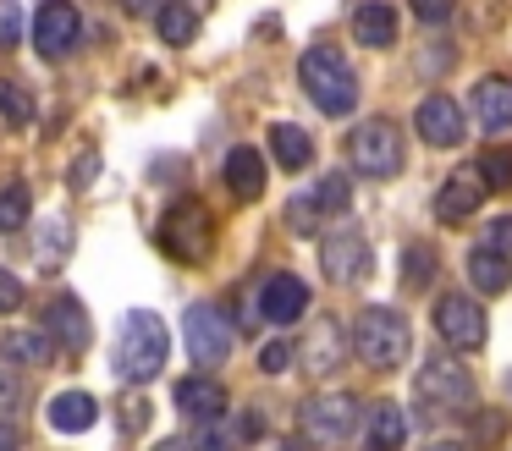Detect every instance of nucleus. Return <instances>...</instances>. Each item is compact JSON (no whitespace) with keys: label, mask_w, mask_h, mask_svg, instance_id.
Listing matches in <instances>:
<instances>
[{"label":"nucleus","mask_w":512,"mask_h":451,"mask_svg":"<svg viewBox=\"0 0 512 451\" xmlns=\"http://www.w3.org/2000/svg\"><path fill=\"white\" fill-rule=\"evenodd\" d=\"M166 358H171L166 319L149 314V308H133V314L122 319V330H116V380L149 385L160 369H166Z\"/></svg>","instance_id":"nucleus-1"},{"label":"nucleus","mask_w":512,"mask_h":451,"mask_svg":"<svg viewBox=\"0 0 512 451\" xmlns=\"http://www.w3.org/2000/svg\"><path fill=\"white\" fill-rule=\"evenodd\" d=\"M298 83L325 116H353L358 110V77H353V66H347V55L331 50V44H309V50H303Z\"/></svg>","instance_id":"nucleus-2"},{"label":"nucleus","mask_w":512,"mask_h":451,"mask_svg":"<svg viewBox=\"0 0 512 451\" xmlns=\"http://www.w3.org/2000/svg\"><path fill=\"white\" fill-rule=\"evenodd\" d=\"M353 347H358V358H364L369 369L391 374V369H402L408 352H413V325L397 314V308L369 303L364 314L353 319Z\"/></svg>","instance_id":"nucleus-3"},{"label":"nucleus","mask_w":512,"mask_h":451,"mask_svg":"<svg viewBox=\"0 0 512 451\" xmlns=\"http://www.w3.org/2000/svg\"><path fill=\"white\" fill-rule=\"evenodd\" d=\"M160 248L171 253L177 264H204L215 248V220L210 209L199 204V198H182V204L166 209V220H160Z\"/></svg>","instance_id":"nucleus-4"},{"label":"nucleus","mask_w":512,"mask_h":451,"mask_svg":"<svg viewBox=\"0 0 512 451\" xmlns=\"http://www.w3.org/2000/svg\"><path fill=\"white\" fill-rule=\"evenodd\" d=\"M347 154H353V165L369 176V182H391V176L402 171V132H397V121H386V116L358 121Z\"/></svg>","instance_id":"nucleus-5"},{"label":"nucleus","mask_w":512,"mask_h":451,"mask_svg":"<svg viewBox=\"0 0 512 451\" xmlns=\"http://www.w3.org/2000/svg\"><path fill=\"white\" fill-rule=\"evenodd\" d=\"M182 341H188V358L210 374V369H221V363L232 358L237 330H232V319H226L215 303H193L188 319H182Z\"/></svg>","instance_id":"nucleus-6"},{"label":"nucleus","mask_w":512,"mask_h":451,"mask_svg":"<svg viewBox=\"0 0 512 451\" xmlns=\"http://www.w3.org/2000/svg\"><path fill=\"white\" fill-rule=\"evenodd\" d=\"M358 396H347V391H325V396H309V402L298 407V424H303V435L314 440V446H342L347 435L358 429Z\"/></svg>","instance_id":"nucleus-7"},{"label":"nucleus","mask_w":512,"mask_h":451,"mask_svg":"<svg viewBox=\"0 0 512 451\" xmlns=\"http://www.w3.org/2000/svg\"><path fill=\"white\" fill-rule=\"evenodd\" d=\"M435 330H441V341L452 352H479V347H485V336H490L485 308H479L474 297H463V292L435 297Z\"/></svg>","instance_id":"nucleus-8"},{"label":"nucleus","mask_w":512,"mask_h":451,"mask_svg":"<svg viewBox=\"0 0 512 451\" xmlns=\"http://www.w3.org/2000/svg\"><path fill=\"white\" fill-rule=\"evenodd\" d=\"M83 39V17L72 0H39L34 11V50L45 55V61H61V55H72Z\"/></svg>","instance_id":"nucleus-9"},{"label":"nucleus","mask_w":512,"mask_h":451,"mask_svg":"<svg viewBox=\"0 0 512 451\" xmlns=\"http://www.w3.org/2000/svg\"><path fill=\"white\" fill-rule=\"evenodd\" d=\"M413 385H419V402H430V407H468L474 402V374L457 358H424Z\"/></svg>","instance_id":"nucleus-10"},{"label":"nucleus","mask_w":512,"mask_h":451,"mask_svg":"<svg viewBox=\"0 0 512 451\" xmlns=\"http://www.w3.org/2000/svg\"><path fill=\"white\" fill-rule=\"evenodd\" d=\"M413 127H419V138L435 143V149H457V143L468 138V116H463V105H457L452 94H424Z\"/></svg>","instance_id":"nucleus-11"},{"label":"nucleus","mask_w":512,"mask_h":451,"mask_svg":"<svg viewBox=\"0 0 512 451\" xmlns=\"http://www.w3.org/2000/svg\"><path fill=\"white\" fill-rule=\"evenodd\" d=\"M369 264H375V253H369V242L358 237V231H331V237L320 242V270H325V281H336V286H353L358 275H369Z\"/></svg>","instance_id":"nucleus-12"},{"label":"nucleus","mask_w":512,"mask_h":451,"mask_svg":"<svg viewBox=\"0 0 512 451\" xmlns=\"http://www.w3.org/2000/svg\"><path fill=\"white\" fill-rule=\"evenodd\" d=\"M259 314H265L270 325H298V319L309 314V281L292 275V270H276L259 286Z\"/></svg>","instance_id":"nucleus-13"},{"label":"nucleus","mask_w":512,"mask_h":451,"mask_svg":"<svg viewBox=\"0 0 512 451\" xmlns=\"http://www.w3.org/2000/svg\"><path fill=\"white\" fill-rule=\"evenodd\" d=\"M485 193H490L485 171H479V165H463V171H452L441 182V193H435V215H441L446 226H457V220H468L479 204H485Z\"/></svg>","instance_id":"nucleus-14"},{"label":"nucleus","mask_w":512,"mask_h":451,"mask_svg":"<svg viewBox=\"0 0 512 451\" xmlns=\"http://www.w3.org/2000/svg\"><path fill=\"white\" fill-rule=\"evenodd\" d=\"M45 330L56 336L61 352H83L94 341V325H89V308H83L78 292H56L45 308Z\"/></svg>","instance_id":"nucleus-15"},{"label":"nucleus","mask_w":512,"mask_h":451,"mask_svg":"<svg viewBox=\"0 0 512 451\" xmlns=\"http://www.w3.org/2000/svg\"><path fill=\"white\" fill-rule=\"evenodd\" d=\"M226 402H232L226 385L210 380V374H188V380H177V407L193 418V424H221Z\"/></svg>","instance_id":"nucleus-16"},{"label":"nucleus","mask_w":512,"mask_h":451,"mask_svg":"<svg viewBox=\"0 0 512 451\" xmlns=\"http://www.w3.org/2000/svg\"><path fill=\"white\" fill-rule=\"evenodd\" d=\"M303 363H309L314 380H325V374H336L347 363V347H342V325L336 319L320 314V325L309 330V341H303Z\"/></svg>","instance_id":"nucleus-17"},{"label":"nucleus","mask_w":512,"mask_h":451,"mask_svg":"<svg viewBox=\"0 0 512 451\" xmlns=\"http://www.w3.org/2000/svg\"><path fill=\"white\" fill-rule=\"evenodd\" d=\"M474 121L485 132L512 127V77H479L474 83Z\"/></svg>","instance_id":"nucleus-18"},{"label":"nucleus","mask_w":512,"mask_h":451,"mask_svg":"<svg viewBox=\"0 0 512 451\" xmlns=\"http://www.w3.org/2000/svg\"><path fill=\"white\" fill-rule=\"evenodd\" d=\"M56 336H50L45 325L39 330H6L0 336V358L17 363V369H39V363H56Z\"/></svg>","instance_id":"nucleus-19"},{"label":"nucleus","mask_w":512,"mask_h":451,"mask_svg":"<svg viewBox=\"0 0 512 451\" xmlns=\"http://www.w3.org/2000/svg\"><path fill=\"white\" fill-rule=\"evenodd\" d=\"M353 39L364 44V50H391V44H397V6H386V0L358 6L353 11Z\"/></svg>","instance_id":"nucleus-20"},{"label":"nucleus","mask_w":512,"mask_h":451,"mask_svg":"<svg viewBox=\"0 0 512 451\" xmlns=\"http://www.w3.org/2000/svg\"><path fill=\"white\" fill-rule=\"evenodd\" d=\"M45 418L61 435H83V429H94V418H100V402H94L89 391H61V396H50Z\"/></svg>","instance_id":"nucleus-21"},{"label":"nucleus","mask_w":512,"mask_h":451,"mask_svg":"<svg viewBox=\"0 0 512 451\" xmlns=\"http://www.w3.org/2000/svg\"><path fill=\"white\" fill-rule=\"evenodd\" d=\"M463 270H468V281H474V292H485V297H501L512 286V259L496 248H474Z\"/></svg>","instance_id":"nucleus-22"},{"label":"nucleus","mask_w":512,"mask_h":451,"mask_svg":"<svg viewBox=\"0 0 512 451\" xmlns=\"http://www.w3.org/2000/svg\"><path fill=\"white\" fill-rule=\"evenodd\" d=\"M364 446L369 451H402L408 446V413H402L397 402H375L369 429H364Z\"/></svg>","instance_id":"nucleus-23"},{"label":"nucleus","mask_w":512,"mask_h":451,"mask_svg":"<svg viewBox=\"0 0 512 451\" xmlns=\"http://www.w3.org/2000/svg\"><path fill=\"white\" fill-rule=\"evenodd\" d=\"M155 33L166 44H193L199 39V0H160V11H155Z\"/></svg>","instance_id":"nucleus-24"},{"label":"nucleus","mask_w":512,"mask_h":451,"mask_svg":"<svg viewBox=\"0 0 512 451\" xmlns=\"http://www.w3.org/2000/svg\"><path fill=\"white\" fill-rule=\"evenodd\" d=\"M226 187H232V198H243V204L265 193V160H259V154L248 149V143L226 154Z\"/></svg>","instance_id":"nucleus-25"},{"label":"nucleus","mask_w":512,"mask_h":451,"mask_svg":"<svg viewBox=\"0 0 512 451\" xmlns=\"http://www.w3.org/2000/svg\"><path fill=\"white\" fill-rule=\"evenodd\" d=\"M34 248H39V270L56 275L61 264H67V253H72V226L61 215H45L34 226Z\"/></svg>","instance_id":"nucleus-26"},{"label":"nucleus","mask_w":512,"mask_h":451,"mask_svg":"<svg viewBox=\"0 0 512 451\" xmlns=\"http://www.w3.org/2000/svg\"><path fill=\"white\" fill-rule=\"evenodd\" d=\"M270 154H276L281 171H303L314 160V138L303 127H292V121H276L270 127Z\"/></svg>","instance_id":"nucleus-27"},{"label":"nucleus","mask_w":512,"mask_h":451,"mask_svg":"<svg viewBox=\"0 0 512 451\" xmlns=\"http://www.w3.org/2000/svg\"><path fill=\"white\" fill-rule=\"evenodd\" d=\"M430 281H435V248L430 242H408L402 248V286L408 292H430Z\"/></svg>","instance_id":"nucleus-28"},{"label":"nucleus","mask_w":512,"mask_h":451,"mask_svg":"<svg viewBox=\"0 0 512 451\" xmlns=\"http://www.w3.org/2000/svg\"><path fill=\"white\" fill-rule=\"evenodd\" d=\"M28 215H34V193H28V182H6L0 187V231H6V237L23 231Z\"/></svg>","instance_id":"nucleus-29"},{"label":"nucleus","mask_w":512,"mask_h":451,"mask_svg":"<svg viewBox=\"0 0 512 451\" xmlns=\"http://www.w3.org/2000/svg\"><path fill=\"white\" fill-rule=\"evenodd\" d=\"M0 121L6 127H28L34 121V94L23 83H12V77H0Z\"/></svg>","instance_id":"nucleus-30"},{"label":"nucleus","mask_w":512,"mask_h":451,"mask_svg":"<svg viewBox=\"0 0 512 451\" xmlns=\"http://www.w3.org/2000/svg\"><path fill=\"white\" fill-rule=\"evenodd\" d=\"M309 198L325 209V215H342V209L353 204V182H347V171H325V176H320V187H314Z\"/></svg>","instance_id":"nucleus-31"},{"label":"nucleus","mask_w":512,"mask_h":451,"mask_svg":"<svg viewBox=\"0 0 512 451\" xmlns=\"http://www.w3.org/2000/svg\"><path fill=\"white\" fill-rule=\"evenodd\" d=\"M479 171H485L490 187H512V143H501V149H485V154H479Z\"/></svg>","instance_id":"nucleus-32"},{"label":"nucleus","mask_w":512,"mask_h":451,"mask_svg":"<svg viewBox=\"0 0 512 451\" xmlns=\"http://www.w3.org/2000/svg\"><path fill=\"white\" fill-rule=\"evenodd\" d=\"M320 215H325V209L314 204V198H292V204H287V226L298 231V237H314V231H320Z\"/></svg>","instance_id":"nucleus-33"},{"label":"nucleus","mask_w":512,"mask_h":451,"mask_svg":"<svg viewBox=\"0 0 512 451\" xmlns=\"http://www.w3.org/2000/svg\"><path fill=\"white\" fill-rule=\"evenodd\" d=\"M23 407V380H17V363L0 358V418H12Z\"/></svg>","instance_id":"nucleus-34"},{"label":"nucleus","mask_w":512,"mask_h":451,"mask_svg":"<svg viewBox=\"0 0 512 451\" xmlns=\"http://www.w3.org/2000/svg\"><path fill=\"white\" fill-rule=\"evenodd\" d=\"M17 44H23V6L0 0V50H17Z\"/></svg>","instance_id":"nucleus-35"},{"label":"nucleus","mask_w":512,"mask_h":451,"mask_svg":"<svg viewBox=\"0 0 512 451\" xmlns=\"http://www.w3.org/2000/svg\"><path fill=\"white\" fill-rule=\"evenodd\" d=\"M232 446H237V440L226 435L221 424H199V435L188 440V451H232Z\"/></svg>","instance_id":"nucleus-36"},{"label":"nucleus","mask_w":512,"mask_h":451,"mask_svg":"<svg viewBox=\"0 0 512 451\" xmlns=\"http://www.w3.org/2000/svg\"><path fill=\"white\" fill-rule=\"evenodd\" d=\"M23 297H28V286L17 281L6 264H0V314H17V308H23Z\"/></svg>","instance_id":"nucleus-37"},{"label":"nucleus","mask_w":512,"mask_h":451,"mask_svg":"<svg viewBox=\"0 0 512 451\" xmlns=\"http://www.w3.org/2000/svg\"><path fill=\"white\" fill-rule=\"evenodd\" d=\"M292 358H298V352H292L287 341H265V352H259V369H265V374H287Z\"/></svg>","instance_id":"nucleus-38"},{"label":"nucleus","mask_w":512,"mask_h":451,"mask_svg":"<svg viewBox=\"0 0 512 451\" xmlns=\"http://www.w3.org/2000/svg\"><path fill=\"white\" fill-rule=\"evenodd\" d=\"M485 248H496V253H507V259H512V215H496L485 226Z\"/></svg>","instance_id":"nucleus-39"},{"label":"nucleus","mask_w":512,"mask_h":451,"mask_svg":"<svg viewBox=\"0 0 512 451\" xmlns=\"http://www.w3.org/2000/svg\"><path fill=\"white\" fill-rule=\"evenodd\" d=\"M94 171H100V154H83V160H72V171H67V187H72V193H83V187H89L94 182Z\"/></svg>","instance_id":"nucleus-40"},{"label":"nucleus","mask_w":512,"mask_h":451,"mask_svg":"<svg viewBox=\"0 0 512 451\" xmlns=\"http://www.w3.org/2000/svg\"><path fill=\"white\" fill-rule=\"evenodd\" d=\"M408 6H413V17H419V22H430V28H435V22L452 17L457 0H408Z\"/></svg>","instance_id":"nucleus-41"},{"label":"nucleus","mask_w":512,"mask_h":451,"mask_svg":"<svg viewBox=\"0 0 512 451\" xmlns=\"http://www.w3.org/2000/svg\"><path fill=\"white\" fill-rule=\"evenodd\" d=\"M122 424H127V429H144V424H149V402H144V396H133V402H127Z\"/></svg>","instance_id":"nucleus-42"},{"label":"nucleus","mask_w":512,"mask_h":451,"mask_svg":"<svg viewBox=\"0 0 512 451\" xmlns=\"http://www.w3.org/2000/svg\"><path fill=\"white\" fill-rule=\"evenodd\" d=\"M259 451H303L298 440H287V435H270V440H259Z\"/></svg>","instance_id":"nucleus-43"},{"label":"nucleus","mask_w":512,"mask_h":451,"mask_svg":"<svg viewBox=\"0 0 512 451\" xmlns=\"http://www.w3.org/2000/svg\"><path fill=\"white\" fill-rule=\"evenodd\" d=\"M127 11H149V6H160V0H122Z\"/></svg>","instance_id":"nucleus-44"},{"label":"nucleus","mask_w":512,"mask_h":451,"mask_svg":"<svg viewBox=\"0 0 512 451\" xmlns=\"http://www.w3.org/2000/svg\"><path fill=\"white\" fill-rule=\"evenodd\" d=\"M424 451H463L457 440H435V446H424Z\"/></svg>","instance_id":"nucleus-45"},{"label":"nucleus","mask_w":512,"mask_h":451,"mask_svg":"<svg viewBox=\"0 0 512 451\" xmlns=\"http://www.w3.org/2000/svg\"><path fill=\"white\" fill-rule=\"evenodd\" d=\"M0 451H17V440H12V435H6V429H0Z\"/></svg>","instance_id":"nucleus-46"}]
</instances>
